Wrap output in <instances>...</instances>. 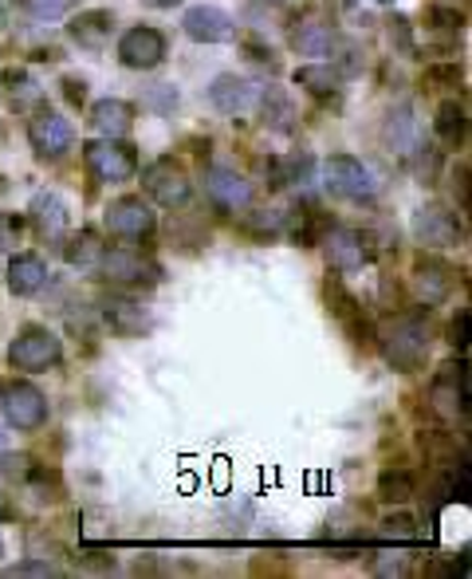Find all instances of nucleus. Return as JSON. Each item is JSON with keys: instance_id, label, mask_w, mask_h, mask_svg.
Instances as JSON below:
<instances>
[{"instance_id": "obj_1", "label": "nucleus", "mask_w": 472, "mask_h": 579, "mask_svg": "<svg viewBox=\"0 0 472 579\" xmlns=\"http://www.w3.org/2000/svg\"><path fill=\"white\" fill-rule=\"evenodd\" d=\"M382 355L401 374L421 371L425 359H430V328L418 316H398V320L386 323V331H382Z\"/></svg>"}, {"instance_id": "obj_2", "label": "nucleus", "mask_w": 472, "mask_h": 579, "mask_svg": "<svg viewBox=\"0 0 472 579\" xmlns=\"http://www.w3.org/2000/svg\"><path fill=\"white\" fill-rule=\"evenodd\" d=\"M60 359H63L60 335L48 331V328H40V323L21 328V335H16L12 347H9V362L16 367V371H28V374L52 371V367H60Z\"/></svg>"}, {"instance_id": "obj_3", "label": "nucleus", "mask_w": 472, "mask_h": 579, "mask_svg": "<svg viewBox=\"0 0 472 579\" xmlns=\"http://www.w3.org/2000/svg\"><path fill=\"white\" fill-rule=\"evenodd\" d=\"M83 162H87L95 182H107V186L131 182L138 174V155L123 138H95V143H87L83 146Z\"/></svg>"}, {"instance_id": "obj_4", "label": "nucleus", "mask_w": 472, "mask_h": 579, "mask_svg": "<svg viewBox=\"0 0 472 579\" xmlns=\"http://www.w3.org/2000/svg\"><path fill=\"white\" fill-rule=\"evenodd\" d=\"M323 182L343 201H374L378 197V177L370 174V165L350 155H331L323 162Z\"/></svg>"}, {"instance_id": "obj_5", "label": "nucleus", "mask_w": 472, "mask_h": 579, "mask_svg": "<svg viewBox=\"0 0 472 579\" xmlns=\"http://www.w3.org/2000/svg\"><path fill=\"white\" fill-rule=\"evenodd\" d=\"M410 229H413V237H418L421 248H452L464 241L461 213H452L449 206H437V201L413 209Z\"/></svg>"}, {"instance_id": "obj_6", "label": "nucleus", "mask_w": 472, "mask_h": 579, "mask_svg": "<svg viewBox=\"0 0 472 579\" xmlns=\"http://www.w3.org/2000/svg\"><path fill=\"white\" fill-rule=\"evenodd\" d=\"M154 229H158L154 209L146 206L142 197H119V201L107 206V233L126 241V245H142V241H150L154 237Z\"/></svg>"}, {"instance_id": "obj_7", "label": "nucleus", "mask_w": 472, "mask_h": 579, "mask_svg": "<svg viewBox=\"0 0 472 579\" xmlns=\"http://www.w3.org/2000/svg\"><path fill=\"white\" fill-rule=\"evenodd\" d=\"M0 410H4V422L21 434H32L48 422V398H44L40 386L32 383H9L0 391Z\"/></svg>"}, {"instance_id": "obj_8", "label": "nucleus", "mask_w": 472, "mask_h": 579, "mask_svg": "<svg viewBox=\"0 0 472 579\" xmlns=\"http://www.w3.org/2000/svg\"><path fill=\"white\" fill-rule=\"evenodd\" d=\"M99 269L111 284H123V288H154L158 280H162V269H158V260L142 257L138 248H111L99 257Z\"/></svg>"}, {"instance_id": "obj_9", "label": "nucleus", "mask_w": 472, "mask_h": 579, "mask_svg": "<svg viewBox=\"0 0 472 579\" xmlns=\"http://www.w3.org/2000/svg\"><path fill=\"white\" fill-rule=\"evenodd\" d=\"M142 186L146 194L154 197L158 206H185L189 201V174H185V165L174 162V158H158L142 170Z\"/></svg>"}, {"instance_id": "obj_10", "label": "nucleus", "mask_w": 472, "mask_h": 579, "mask_svg": "<svg viewBox=\"0 0 472 579\" xmlns=\"http://www.w3.org/2000/svg\"><path fill=\"white\" fill-rule=\"evenodd\" d=\"M28 143L40 158H63L75 146V131L63 114L44 107V111H36L28 119Z\"/></svg>"}, {"instance_id": "obj_11", "label": "nucleus", "mask_w": 472, "mask_h": 579, "mask_svg": "<svg viewBox=\"0 0 472 579\" xmlns=\"http://www.w3.org/2000/svg\"><path fill=\"white\" fill-rule=\"evenodd\" d=\"M119 60L131 72H154L158 63L165 60V36L158 28H146V24L126 28L123 40H119Z\"/></svg>"}, {"instance_id": "obj_12", "label": "nucleus", "mask_w": 472, "mask_h": 579, "mask_svg": "<svg viewBox=\"0 0 472 579\" xmlns=\"http://www.w3.org/2000/svg\"><path fill=\"white\" fill-rule=\"evenodd\" d=\"M206 197L225 213H240V209L252 206V182L228 170V165H213L206 174Z\"/></svg>"}, {"instance_id": "obj_13", "label": "nucleus", "mask_w": 472, "mask_h": 579, "mask_svg": "<svg viewBox=\"0 0 472 579\" xmlns=\"http://www.w3.org/2000/svg\"><path fill=\"white\" fill-rule=\"evenodd\" d=\"M323 248H327V264L335 272H359L370 260L367 237H362L359 229H347V225L327 229V233H323Z\"/></svg>"}, {"instance_id": "obj_14", "label": "nucleus", "mask_w": 472, "mask_h": 579, "mask_svg": "<svg viewBox=\"0 0 472 579\" xmlns=\"http://www.w3.org/2000/svg\"><path fill=\"white\" fill-rule=\"evenodd\" d=\"M182 28H185V36L197 44H228L236 36V21L225 9H216V4H197V9H189Z\"/></svg>"}, {"instance_id": "obj_15", "label": "nucleus", "mask_w": 472, "mask_h": 579, "mask_svg": "<svg viewBox=\"0 0 472 579\" xmlns=\"http://www.w3.org/2000/svg\"><path fill=\"white\" fill-rule=\"evenodd\" d=\"M327 308H331V316L339 320V328L350 335V343H359V347H367L370 343V323H367V316H362V304L350 296L347 288H343L339 280H327Z\"/></svg>"}, {"instance_id": "obj_16", "label": "nucleus", "mask_w": 472, "mask_h": 579, "mask_svg": "<svg viewBox=\"0 0 472 579\" xmlns=\"http://www.w3.org/2000/svg\"><path fill=\"white\" fill-rule=\"evenodd\" d=\"M430 398L442 418H457V414L469 410V398H464V362H445L437 379H433Z\"/></svg>"}, {"instance_id": "obj_17", "label": "nucleus", "mask_w": 472, "mask_h": 579, "mask_svg": "<svg viewBox=\"0 0 472 579\" xmlns=\"http://www.w3.org/2000/svg\"><path fill=\"white\" fill-rule=\"evenodd\" d=\"M99 311H103L107 328H111L114 335H123V340H134V335H146V331H150V311L138 300H131V296H107Z\"/></svg>"}, {"instance_id": "obj_18", "label": "nucleus", "mask_w": 472, "mask_h": 579, "mask_svg": "<svg viewBox=\"0 0 472 579\" xmlns=\"http://www.w3.org/2000/svg\"><path fill=\"white\" fill-rule=\"evenodd\" d=\"M209 103L221 114H245L248 107L257 103V91H252V83L240 79V75H216L213 87H209Z\"/></svg>"}, {"instance_id": "obj_19", "label": "nucleus", "mask_w": 472, "mask_h": 579, "mask_svg": "<svg viewBox=\"0 0 472 579\" xmlns=\"http://www.w3.org/2000/svg\"><path fill=\"white\" fill-rule=\"evenodd\" d=\"M299 91H308L315 103H339L343 95V75L331 63H303L296 72Z\"/></svg>"}, {"instance_id": "obj_20", "label": "nucleus", "mask_w": 472, "mask_h": 579, "mask_svg": "<svg viewBox=\"0 0 472 579\" xmlns=\"http://www.w3.org/2000/svg\"><path fill=\"white\" fill-rule=\"evenodd\" d=\"M111 32H114V16L107 9H87V12H79L72 24H67V36H72L79 48H91V52L107 48Z\"/></svg>"}, {"instance_id": "obj_21", "label": "nucleus", "mask_w": 472, "mask_h": 579, "mask_svg": "<svg viewBox=\"0 0 472 579\" xmlns=\"http://www.w3.org/2000/svg\"><path fill=\"white\" fill-rule=\"evenodd\" d=\"M48 284V264L40 252H16L9 260V288L12 296H36Z\"/></svg>"}, {"instance_id": "obj_22", "label": "nucleus", "mask_w": 472, "mask_h": 579, "mask_svg": "<svg viewBox=\"0 0 472 579\" xmlns=\"http://www.w3.org/2000/svg\"><path fill=\"white\" fill-rule=\"evenodd\" d=\"M413 284H418V296L425 304H442L452 292V269L445 260L421 257L418 264H413Z\"/></svg>"}, {"instance_id": "obj_23", "label": "nucleus", "mask_w": 472, "mask_h": 579, "mask_svg": "<svg viewBox=\"0 0 472 579\" xmlns=\"http://www.w3.org/2000/svg\"><path fill=\"white\" fill-rule=\"evenodd\" d=\"M28 213H32V225H36V233H40L44 241H55L67 233V206H63L60 194H36Z\"/></svg>"}, {"instance_id": "obj_24", "label": "nucleus", "mask_w": 472, "mask_h": 579, "mask_svg": "<svg viewBox=\"0 0 472 579\" xmlns=\"http://www.w3.org/2000/svg\"><path fill=\"white\" fill-rule=\"evenodd\" d=\"M91 126L103 138H126L134 126V103H126V99H99L91 107Z\"/></svg>"}, {"instance_id": "obj_25", "label": "nucleus", "mask_w": 472, "mask_h": 579, "mask_svg": "<svg viewBox=\"0 0 472 579\" xmlns=\"http://www.w3.org/2000/svg\"><path fill=\"white\" fill-rule=\"evenodd\" d=\"M103 252L107 248H103V241H99V233H95V229H79V233L67 241V248H63V260L75 264V269H91V264H99Z\"/></svg>"}, {"instance_id": "obj_26", "label": "nucleus", "mask_w": 472, "mask_h": 579, "mask_svg": "<svg viewBox=\"0 0 472 579\" xmlns=\"http://www.w3.org/2000/svg\"><path fill=\"white\" fill-rule=\"evenodd\" d=\"M291 44H296V52L327 56L331 48H335V32H331V24H323V21H303L296 32H291Z\"/></svg>"}, {"instance_id": "obj_27", "label": "nucleus", "mask_w": 472, "mask_h": 579, "mask_svg": "<svg viewBox=\"0 0 472 579\" xmlns=\"http://www.w3.org/2000/svg\"><path fill=\"white\" fill-rule=\"evenodd\" d=\"M418 493V481H413L410 469H386L378 477V501L382 505H406Z\"/></svg>"}, {"instance_id": "obj_28", "label": "nucleus", "mask_w": 472, "mask_h": 579, "mask_svg": "<svg viewBox=\"0 0 472 579\" xmlns=\"http://www.w3.org/2000/svg\"><path fill=\"white\" fill-rule=\"evenodd\" d=\"M406 158H410V170L421 186H433V182H437V174H442V150H437V146L418 138V143L406 150Z\"/></svg>"}, {"instance_id": "obj_29", "label": "nucleus", "mask_w": 472, "mask_h": 579, "mask_svg": "<svg viewBox=\"0 0 472 579\" xmlns=\"http://www.w3.org/2000/svg\"><path fill=\"white\" fill-rule=\"evenodd\" d=\"M464 126H469V119H464V107L461 103H442L437 107V119H433V131H437V138H442L445 146H457L464 138Z\"/></svg>"}, {"instance_id": "obj_30", "label": "nucleus", "mask_w": 472, "mask_h": 579, "mask_svg": "<svg viewBox=\"0 0 472 579\" xmlns=\"http://www.w3.org/2000/svg\"><path fill=\"white\" fill-rule=\"evenodd\" d=\"M386 143H390V150H410L413 143H418V126H413V111L410 107H398V111H390V119H386Z\"/></svg>"}, {"instance_id": "obj_31", "label": "nucleus", "mask_w": 472, "mask_h": 579, "mask_svg": "<svg viewBox=\"0 0 472 579\" xmlns=\"http://www.w3.org/2000/svg\"><path fill=\"white\" fill-rule=\"evenodd\" d=\"M21 485H28L32 493L40 496V501H60V477H55L52 469L32 466V461H28V469H24V477H21Z\"/></svg>"}, {"instance_id": "obj_32", "label": "nucleus", "mask_w": 472, "mask_h": 579, "mask_svg": "<svg viewBox=\"0 0 472 579\" xmlns=\"http://www.w3.org/2000/svg\"><path fill=\"white\" fill-rule=\"evenodd\" d=\"M264 123H272L276 131H288L291 126V103L276 91V87H268L264 91Z\"/></svg>"}, {"instance_id": "obj_33", "label": "nucleus", "mask_w": 472, "mask_h": 579, "mask_svg": "<svg viewBox=\"0 0 472 579\" xmlns=\"http://www.w3.org/2000/svg\"><path fill=\"white\" fill-rule=\"evenodd\" d=\"M21 12H28L32 21H60L63 12H72L75 0H16Z\"/></svg>"}, {"instance_id": "obj_34", "label": "nucleus", "mask_w": 472, "mask_h": 579, "mask_svg": "<svg viewBox=\"0 0 472 579\" xmlns=\"http://www.w3.org/2000/svg\"><path fill=\"white\" fill-rule=\"evenodd\" d=\"M469 323H472L469 308L457 311V316H452V323H449V343L457 347V352H464V347H469Z\"/></svg>"}, {"instance_id": "obj_35", "label": "nucleus", "mask_w": 472, "mask_h": 579, "mask_svg": "<svg viewBox=\"0 0 472 579\" xmlns=\"http://www.w3.org/2000/svg\"><path fill=\"white\" fill-rule=\"evenodd\" d=\"M382 532H386V537H398V540H410L413 532H418V520H413L410 513H398V517L382 520Z\"/></svg>"}, {"instance_id": "obj_36", "label": "nucleus", "mask_w": 472, "mask_h": 579, "mask_svg": "<svg viewBox=\"0 0 472 579\" xmlns=\"http://www.w3.org/2000/svg\"><path fill=\"white\" fill-rule=\"evenodd\" d=\"M21 229H24L21 218H12V213H0V252H9V248L21 241Z\"/></svg>"}, {"instance_id": "obj_37", "label": "nucleus", "mask_w": 472, "mask_h": 579, "mask_svg": "<svg viewBox=\"0 0 472 579\" xmlns=\"http://www.w3.org/2000/svg\"><path fill=\"white\" fill-rule=\"evenodd\" d=\"M374 568H378L382 576H401V571L410 568V559L401 556V552H382V559L374 564Z\"/></svg>"}, {"instance_id": "obj_38", "label": "nucleus", "mask_w": 472, "mask_h": 579, "mask_svg": "<svg viewBox=\"0 0 472 579\" xmlns=\"http://www.w3.org/2000/svg\"><path fill=\"white\" fill-rule=\"evenodd\" d=\"M461 21H464V16H461V12H452V9H433L430 12V24H433V28H442V32H457V28H461Z\"/></svg>"}, {"instance_id": "obj_39", "label": "nucleus", "mask_w": 472, "mask_h": 579, "mask_svg": "<svg viewBox=\"0 0 472 579\" xmlns=\"http://www.w3.org/2000/svg\"><path fill=\"white\" fill-rule=\"evenodd\" d=\"M9 576H55V568L52 564H44V559H28V564L9 568Z\"/></svg>"}, {"instance_id": "obj_40", "label": "nucleus", "mask_w": 472, "mask_h": 579, "mask_svg": "<svg viewBox=\"0 0 472 579\" xmlns=\"http://www.w3.org/2000/svg\"><path fill=\"white\" fill-rule=\"evenodd\" d=\"M63 95H67V103L72 107H79L83 99H87V83L75 79V75H67V79H63Z\"/></svg>"}, {"instance_id": "obj_41", "label": "nucleus", "mask_w": 472, "mask_h": 579, "mask_svg": "<svg viewBox=\"0 0 472 579\" xmlns=\"http://www.w3.org/2000/svg\"><path fill=\"white\" fill-rule=\"evenodd\" d=\"M248 60H257V63H268V67H276V56H272V48H264V44H248Z\"/></svg>"}, {"instance_id": "obj_42", "label": "nucleus", "mask_w": 472, "mask_h": 579, "mask_svg": "<svg viewBox=\"0 0 472 579\" xmlns=\"http://www.w3.org/2000/svg\"><path fill=\"white\" fill-rule=\"evenodd\" d=\"M4 83H9V91H24V87H28V75H24V72H4Z\"/></svg>"}, {"instance_id": "obj_43", "label": "nucleus", "mask_w": 472, "mask_h": 579, "mask_svg": "<svg viewBox=\"0 0 472 579\" xmlns=\"http://www.w3.org/2000/svg\"><path fill=\"white\" fill-rule=\"evenodd\" d=\"M12 517V505H9V493L0 489V520H9Z\"/></svg>"}, {"instance_id": "obj_44", "label": "nucleus", "mask_w": 472, "mask_h": 579, "mask_svg": "<svg viewBox=\"0 0 472 579\" xmlns=\"http://www.w3.org/2000/svg\"><path fill=\"white\" fill-rule=\"evenodd\" d=\"M142 4H150V9H174V4H182V0H142Z\"/></svg>"}, {"instance_id": "obj_45", "label": "nucleus", "mask_w": 472, "mask_h": 579, "mask_svg": "<svg viewBox=\"0 0 472 579\" xmlns=\"http://www.w3.org/2000/svg\"><path fill=\"white\" fill-rule=\"evenodd\" d=\"M9 4L12 0H0V24H9Z\"/></svg>"}, {"instance_id": "obj_46", "label": "nucleus", "mask_w": 472, "mask_h": 579, "mask_svg": "<svg viewBox=\"0 0 472 579\" xmlns=\"http://www.w3.org/2000/svg\"><path fill=\"white\" fill-rule=\"evenodd\" d=\"M4 454H9V438L0 434V457H4Z\"/></svg>"}, {"instance_id": "obj_47", "label": "nucleus", "mask_w": 472, "mask_h": 579, "mask_svg": "<svg viewBox=\"0 0 472 579\" xmlns=\"http://www.w3.org/2000/svg\"><path fill=\"white\" fill-rule=\"evenodd\" d=\"M378 4H394V0H378Z\"/></svg>"}, {"instance_id": "obj_48", "label": "nucleus", "mask_w": 472, "mask_h": 579, "mask_svg": "<svg viewBox=\"0 0 472 579\" xmlns=\"http://www.w3.org/2000/svg\"><path fill=\"white\" fill-rule=\"evenodd\" d=\"M0 552H4V540H0Z\"/></svg>"}]
</instances>
